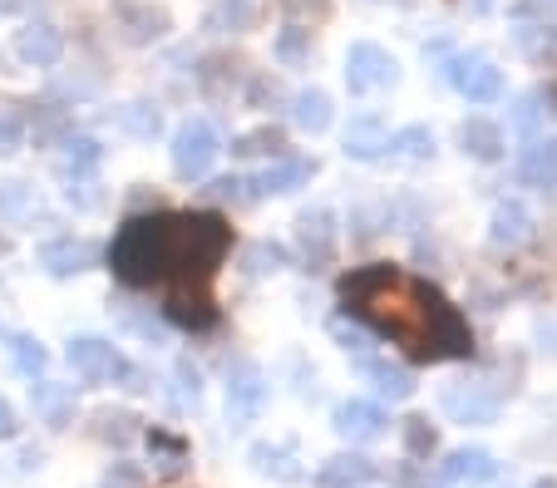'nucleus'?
I'll return each mask as SVG.
<instances>
[{
    "label": "nucleus",
    "instance_id": "26",
    "mask_svg": "<svg viewBox=\"0 0 557 488\" xmlns=\"http://www.w3.org/2000/svg\"><path fill=\"white\" fill-rule=\"evenodd\" d=\"M11 361H15V371L21 375H45V365H50V351H45L35 336H11Z\"/></svg>",
    "mask_w": 557,
    "mask_h": 488
},
{
    "label": "nucleus",
    "instance_id": "25",
    "mask_svg": "<svg viewBox=\"0 0 557 488\" xmlns=\"http://www.w3.org/2000/svg\"><path fill=\"white\" fill-rule=\"evenodd\" d=\"M119 124L134 138H153L158 128H163V114H158V104H148V99H134V104L119 109Z\"/></svg>",
    "mask_w": 557,
    "mask_h": 488
},
{
    "label": "nucleus",
    "instance_id": "28",
    "mask_svg": "<svg viewBox=\"0 0 557 488\" xmlns=\"http://www.w3.org/2000/svg\"><path fill=\"white\" fill-rule=\"evenodd\" d=\"M124 21H128V40H134V45L158 40V35L169 30V15L153 11V5H138V11H124Z\"/></svg>",
    "mask_w": 557,
    "mask_h": 488
},
{
    "label": "nucleus",
    "instance_id": "23",
    "mask_svg": "<svg viewBox=\"0 0 557 488\" xmlns=\"http://www.w3.org/2000/svg\"><path fill=\"white\" fill-rule=\"evenodd\" d=\"M366 375L375 380V390L385 395V400H410V395H414V375H410V371H400V365L370 361V355H366Z\"/></svg>",
    "mask_w": 557,
    "mask_h": 488
},
{
    "label": "nucleus",
    "instance_id": "22",
    "mask_svg": "<svg viewBox=\"0 0 557 488\" xmlns=\"http://www.w3.org/2000/svg\"><path fill=\"white\" fill-rule=\"evenodd\" d=\"M370 474H375V464H370V459H360V454H341V459H326L315 478H321L326 488H356V484H366Z\"/></svg>",
    "mask_w": 557,
    "mask_h": 488
},
{
    "label": "nucleus",
    "instance_id": "31",
    "mask_svg": "<svg viewBox=\"0 0 557 488\" xmlns=\"http://www.w3.org/2000/svg\"><path fill=\"white\" fill-rule=\"evenodd\" d=\"M292 262V256H286V247L282 242H252L247 247V256H243V266L252 276H262V272H282V266Z\"/></svg>",
    "mask_w": 557,
    "mask_h": 488
},
{
    "label": "nucleus",
    "instance_id": "1",
    "mask_svg": "<svg viewBox=\"0 0 557 488\" xmlns=\"http://www.w3.org/2000/svg\"><path fill=\"white\" fill-rule=\"evenodd\" d=\"M336 291L346 316L366 321L370 330L395 340L414 365H444V361H469L473 355L469 316L434 281L405 272V266L395 262L350 266Z\"/></svg>",
    "mask_w": 557,
    "mask_h": 488
},
{
    "label": "nucleus",
    "instance_id": "30",
    "mask_svg": "<svg viewBox=\"0 0 557 488\" xmlns=\"http://www.w3.org/2000/svg\"><path fill=\"white\" fill-rule=\"evenodd\" d=\"M389 153H410V159H434V134L424 124H410L389 134Z\"/></svg>",
    "mask_w": 557,
    "mask_h": 488
},
{
    "label": "nucleus",
    "instance_id": "12",
    "mask_svg": "<svg viewBox=\"0 0 557 488\" xmlns=\"http://www.w3.org/2000/svg\"><path fill=\"white\" fill-rule=\"evenodd\" d=\"M385 410H380L375 400H346L336 404V429L346 439H356V445H366V439H380L385 435Z\"/></svg>",
    "mask_w": 557,
    "mask_h": 488
},
{
    "label": "nucleus",
    "instance_id": "15",
    "mask_svg": "<svg viewBox=\"0 0 557 488\" xmlns=\"http://www.w3.org/2000/svg\"><path fill=\"white\" fill-rule=\"evenodd\" d=\"M15 50H21L25 64L50 70V64H60V54H64V35L54 30V25H25V30L15 35Z\"/></svg>",
    "mask_w": 557,
    "mask_h": 488
},
{
    "label": "nucleus",
    "instance_id": "21",
    "mask_svg": "<svg viewBox=\"0 0 557 488\" xmlns=\"http://www.w3.org/2000/svg\"><path fill=\"white\" fill-rule=\"evenodd\" d=\"M292 124L301 134H326L331 128V95L326 89H301L292 95Z\"/></svg>",
    "mask_w": 557,
    "mask_h": 488
},
{
    "label": "nucleus",
    "instance_id": "35",
    "mask_svg": "<svg viewBox=\"0 0 557 488\" xmlns=\"http://www.w3.org/2000/svg\"><path fill=\"white\" fill-rule=\"evenodd\" d=\"M30 208V188L21 178H5L0 183V217H21Z\"/></svg>",
    "mask_w": 557,
    "mask_h": 488
},
{
    "label": "nucleus",
    "instance_id": "33",
    "mask_svg": "<svg viewBox=\"0 0 557 488\" xmlns=\"http://www.w3.org/2000/svg\"><path fill=\"white\" fill-rule=\"evenodd\" d=\"M405 449H410L414 459H424L434 449V425L424 414H410V420H405Z\"/></svg>",
    "mask_w": 557,
    "mask_h": 488
},
{
    "label": "nucleus",
    "instance_id": "13",
    "mask_svg": "<svg viewBox=\"0 0 557 488\" xmlns=\"http://www.w3.org/2000/svg\"><path fill=\"white\" fill-rule=\"evenodd\" d=\"M346 153H350V159H360V163H370V159H380V153H389V128H385V118H380V114L350 118V128H346Z\"/></svg>",
    "mask_w": 557,
    "mask_h": 488
},
{
    "label": "nucleus",
    "instance_id": "41",
    "mask_svg": "<svg viewBox=\"0 0 557 488\" xmlns=\"http://www.w3.org/2000/svg\"><path fill=\"white\" fill-rule=\"evenodd\" d=\"M537 488H557V484H537Z\"/></svg>",
    "mask_w": 557,
    "mask_h": 488
},
{
    "label": "nucleus",
    "instance_id": "39",
    "mask_svg": "<svg viewBox=\"0 0 557 488\" xmlns=\"http://www.w3.org/2000/svg\"><path fill=\"white\" fill-rule=\"evenodd\" d=\"M178 380H183V395H188V400H198V390H202L198 365H193V361H178Z\"/></svg>",
    "mask_w": 557,
    "mask_h": 488
},
{
    "label": "nucleus",
    "instance_id": "20",
    "mask_svg": "<svg viewBox=\"0 0 557 488\" xmlns=\"http://www.w3.org/2000/svg\"><path fill=\"white\" fill-rule=\"evenodd\" d=\"M518 183L523 188H557V143H533V149L518 159Z\"/></svg>",
    "mask_w": 557,
    "mask_h": 488
},
{
    "label": "nucleus",
    "instance_id": "3",
    "mask_svg": "<svg viewBox=\"0 0 557 488\" xmlns=\"http://www.w3.org/2000/svg\"><path fill=\"white\" fill-rule=\"evenodd\" d=\"M64 355H70V365L85 380H128V390H144L138 371L124 361V351H114V340H104V336H74Z\"/></svg>",
    "mask_w": 557,
    "mask_h": 488
},
{
    "label": "nucleus",
    "instance_id": "34",
    "mask_svg": "<svg viewBox=\"0 0 557 488\" xmlns=\"http://www.w3.org/2000/svg\"><path fill=\"white\" fill-rule=\"evenodd\" d=\"M537 124H543V95H523V99L513 104V128H518L523 138H533Z\"/></svg>",
    "mask_w": 557,
    "mask_h": 488
},
{
    "label": "nucleus",
    "instance_id": "11",
    "mask_svg": "<svg viewBox=\"0 0 557 488\" xmlns=\"http://www.w3.org/2000/svg\"><path fill=\"white\" fill-rule=\"evenodd\" d=\"M459 143H463V153H469L473 163H498L504 159V149H508V128L494 124V118H484V114H473V118H463Z\"/></svg>",
    "mask_w": 557,
    "mask_h": 488
},
{
    "label": "nucleus",
    "instance_id": "8",
    "mask_svg": "<svg viewBox=\"0 0 557 488\" xmlns=\"http://www.w3.org/2000/svg\"><path fill=\"white\" fill-rule=\"evenodd\" d=\"M163 316H169L173 326H188V330L218 326V301H212V287H169Z\"/></svg>",
    "mask_w": 557,
    "mask_h": 488
},
{
    "label": "nucleus",
    "instance_id": "9",
    "mask_svg": "<svg viewBox=\"0 0 557 488\" xmlns=\"http://www.w3.org/2000/svg\"><path fill=\"white\" fill-rule=\"evenodd\" d=\"M267 404V375L252 361H237L227 371V410L232 420H257Z\"/></svg>",
    "mask_w": 557,
    "mask_h": 488
},
{
    "label": "nucleus",
    "instance_id": "2",
    "mask_svg": "<svg viewBox=\"0 0 557 488\" xmlns=\"http://www.w3.org/2000/svg\"><path fill=\"white\" fill-rule=\"evenodd\" d=\"M232 227L218 213H153L128 217L109 247V266L124 287H212Z\"/></svg>",
    "mask_w": 557,
    "mask_h": 488
},
{
    "label": "nucleus",
    "instance_id": "5",
    "mask_svg": "<svg viewBox=\"0 0 557 488\" xmlns=\"http://www.w3.org/2000/svg\"><path fill=\"white\" fill-rule=\"evenodd\" d=\"M395 79H400V64H395V54H389V50H380L375 40L350 45V54H346V85H350V95L389 89Z\"/></svg>",
    "mask_w": 557,
    "mask_h": 488
},
{
    "label": "nucleus",
    "instance_id": "19",
    "mask_svg": "<svg viewBox=\"0 0 557 488\" xmlns=\"http://www.w3.org/2000/svg\"><path fill=\"white\" fill-rule=\"evenodd\" d=\"M257 25V5L252 0H218L208 15H202V30L208 35H243Z\"/></svg>",
    "mask_w": 557,
    "mask_h": 488
},
{
    "label": "nucleus",
    "instance_id": "14",
    "mask_svg": "<svg viewBox=\"0 0 557 488\" xmlns=\"http://www.w3.org/2000/svg\"><path fill=\"white\" fill-rule=\"evenodd\" d=\"M528 237H533V213H528L518 198L498 202L494 223H488V242H494V247H523Z\"/></svg>",
    "mask_w": 557,
    "mask_h": 488
},
{
    "label": "nucleus",
    "instance_id": "42",
    "mask_svg": "<svg viewBox=\"0 0 557 488\" xmlns=\"http://www.w3.org/2000/svg\"><path fill=\"white\" fill-rule=\"evenodd\" d=\"M553 99H557V89H553Z\"/></svg>",
    "mask_w": 557,
    "mask_h": 488
},
{
    "label": "nucleus",
    "instance_id": "4",
    "mask_svg": "<svg viewBox=\"0 0 557 488\" xmlns=\"http://www.w3.org/2000/svg\"><path fill=\"white\" fill-rule=\"evenodd\" d=\"M218 153H222V143H218V128H212L208 118L178 124V134H173V173H178V178H188V183L208 178Z\"/></svg>",
    "mask_w": 557,
    "mask_h": 488
},
{
    "label": "nucleus",
    "instance_id": "29",
    "mask_svg": "<svg viewBox=\"0 0 557 488\" xmlns=\"http://www.w3.org/2000/svg\"><path fill=\"white\" fill-rule=\"evenodd\" d=\"M99 159H104V149H99L95 138H70V143H64V173H70V178H85Z\"/></svg>",
    "mask_w": 557,
    "mask_h": 488
},
{
    "label": "nucleus",
    "instance_id": "40",
    "mask_svg": "<svg viewBox=\"0 0 557 488\" xmlns=\"http://www.w3.org/2000/svg\"><path fill=\"white\" fill-rule=\"evenodd\" d=\"M0 439H15V410L5 395H0Z\"/></svg>",
    "mask_w": 557,
    "mask_h": 488
},
{
    "label": "nucleus",
    "instance_id": "10",
    "mask_svg": "<svg viewBox=\"0 0 557 488\" xmlns=\"http://www.w3.org/2000/svg\"><path fill=\"white\" fill-rule=\"evenodd\" d=\"M99 262V247L95 242H79V237H54V242L40 247V266L50 276H79Z\"/></svg>",
    "mask_w": 557,
    "mask_h": 488
},
{
    "label": "nucleus",
    "instance_id": "16",
    "mask_svg": "<svg viewBox=\"0 0 557 488\" xmlns=\"http://www.w3.org/2000/svg\"><path fill=\"white\" fill-rule=\"evenodd\" d=\"M494 474H498L494 454H484V449H454L440 468V484H484Z\"/></svg>",
    "mask_w": 557,
    "mask_h": 488
},
{
    "label": "nucleus",
    "instance_id": "18",
    "mask_svg": "<svg viewBox=\"0 0 557 488\" xmlns=\"http://www.w3.org/2000/svg\"><path fill=\"white\" fill-rule=\"evenodd\" d=\"M311 178H315V163L311 159H286V163H276V168L257 173L252 192H257V198H267V192H296L301 183H311Z\"/></svg>",
    "mask_w": 557,
    "mask_h": 488
},
{
    "label": "nucleus",
    "instance_id": "24",
    "mask_svg": "<svg viewBox=\"0 0 557 488\" xmlns=\"http://www.w3.org/2000/svg\"><path fill=\"white\" fill-rule=\"evenodd\" d=\"M282 149H286V138H282L276 124H262V128H252V134H243L237 143H232L237 159H262V153H282Z\"/></svg>",
    "mask_w": 557,
    "mask_h": 488
},
{
    "label": "nucleus",
    "instance_id": "36",
    "mask_svg": "<svg viewBox=\"0 0 557 488\" xmlns=\"http://www.w3.org/2000/svg\"><path fill=\"white\" fill-rule=\"evenodd\" d=\"M30 390H35V404H40L45 420H50V425H60V420H64V404H70V395H64V390H50V380L30 385Z\"/></svg>",
    "mask_w": 557,
    "mask_h": 488
},
{
    "label": "nucleus",
    "instance_id": "27",
    "mask_svg": "<svg viewBox=\"0 0 557 488\" xmlns=\"http://www.w3.org/2000/svg\"><path fill=\"white\" fill-rule=\"evenodd\" d=\"M272 54L282 64H306V60H311V30H306V25H286V30L276 35Z\"/></svg>",
    "mask_w": 557,
    "mask_h": 488
},
{
    "label": "nucleus",
    "instance_id": "7",
    "mask_svg": "<svg viewBox=\"0 0 557 488\" xmlns=\"http://www.w3.org/2000/svg\"><path fill=\"white\" fill-rule=\"evenodd\" d=\"M296 242H301V256L311 272L336 262V242H341V227L331 208H311V213L296 217Z\"/></svg>",
    "mask_w": 557,
    "mask_h": 488
},
{
    "label": "nucleus",
    "instance_id": "6",
    "mask_svg": "<svg viewBox=\"0 0 557 488\" xmlns=\"http://www.w3.org/2000/svg\"><path fill=\"white\" fill-rule=\"evenodd\" d=\"M444 75H449V85L459 89L469 104H494V99L504 95V75H498L484 54H454V60L444 64Z\"/></svg>",
    "mask_w": 557,
    "mask_h": 488
},
{
    "label": "nucleus",
    "instance_id": "32",
    "mask_svg": "<svg viewBox=\"0 0 557 488\" xmlns=\"http://www.w3.org/2000/svg\"><path fill=\"white\" fill-rule=\"evenodd\" d=\"M25 143V118L15 104H0V153H15Z\"/></svg>",
    "mask_w": 557,
    "mask_h": 488
},
{
    "label": "nucleus",
    "instance_id": "38",
    "mask_svg": "<svg viewBox=\"0 0 557 488\" xmlns=\"http://www.w3.org/2000/svg\"><path fill=\"white\" fill-rule=\"evenodd\" d=\"M276 99H282V85H276V79H267V75H257L252 79V104L267 109V104H276Z\"/></svg>",
    "mask_w": 557,
    "mask_h": 488
},
{
    "label": "nucleus",
    "instance_id": "17",
    "mask_svg": "<svg viewBox=\"0 0 557 488\" xmlns=\"http://www.w3.org/2000/svg\"><path fill=\"white\" fill-rule=\"evenodd\" d=\"M444 410L463 425H488L498 414V395H479L473 385H459V390H444Z\"/></svg>",
    "mask_w": 557,
    "mask_h": 488
},
{
    "label": "nucleus",
    "instance_id": "37",
    "mask_svg": "<svg viewBox=\"0 0 557 488\" xmlns=\"http://www.w3.org/2000/svg\"><path fill=\"white\" fill-rule=\"evenodd\" d=\"M331 336L341 340V346H346V351H356V355H366V330H356V326H346V321H336V326H331Z\"/></svg>",
    "mask_w": 557,
    "mask_h": 488
}]
</instances>
